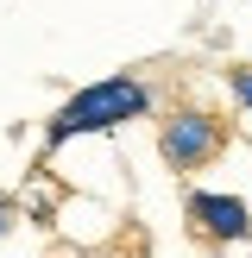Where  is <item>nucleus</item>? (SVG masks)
Here are the masks:
<instances>
[{
	"mask_svg": "<svg viewBox=\"0 0 252 258\" xmlns=\"http://www.w3.org/2000/svg\"><path fill=\"white\" fill-rule=\"evenodd\" d=\"M145 107H151L145 82L107 76V82H95V88H82V95L63 101V113L50 120L44 145H63V139H76V133H101V126H120V120H133V113H145Z\"/></svg>",
	"mask_w": 252,
	"mask_h": 258,
	"instance_id": "nucleus-1",
	"label": "nucleus"
},
{
	"mask_svg": "<svg viewBox=\"0 0 252 258\" xmlns=\"http://www.w3.org/2000/svg\"><path fill=\"white\" fill-rule=\"evenodd\" d=\"M0 233H7V202H0Z\"/></svg>",
	"mask_w": 252,
	"mask_h": 258,
	"instance_id": "nucleus-5",
	"label": "nucleus"
},
{
	"mask_svg": "<svg viewBox=\"0 0 252 258\" xmlns=\"http://www.w3.org/2000/svg\"><path fill=\"white\" fill-rule=\"evenodd\" d=\"M164 158L176 164V170H196V164L214 158V145H221V120L214 113H176V120H164Z\"/></svg>",
	"mask_w": 252,
	"mask_h": 258,
	"instance_id": "nucleus-2",
	"label": "nucleus"
},
{
	"mask_svg": "<svg viewBox=\"0 0 252 258\" xmlns=\"http://www.w3.org/2000/svg\"><path fill=\"white\" fill-rule=\"evenodd\" d=\"M233 95H239V101L252 107V70H233Z\"/></svg>",
	"mask_w": 252,
	"mask_h": 258,
	"instance_id": "nucleus-4",
	"label": "nucleus"
},
{
	"mask_svg": "<svg viewBox=\"0 0 252 258\" xmlns=\"http://www.w3.org/2000/svg\"><path fill=\"white\" fill-rule=\"evenodd\" d=\"M189 221H196L208 239H227V246L252 239V214H246L239 196H189Z\"/></svg>",
	"mask_w": 252,
	"mask_h": 258,
	"instance_id": "nucleus-3",
	"label": "nucleus"
}]
</instances>
